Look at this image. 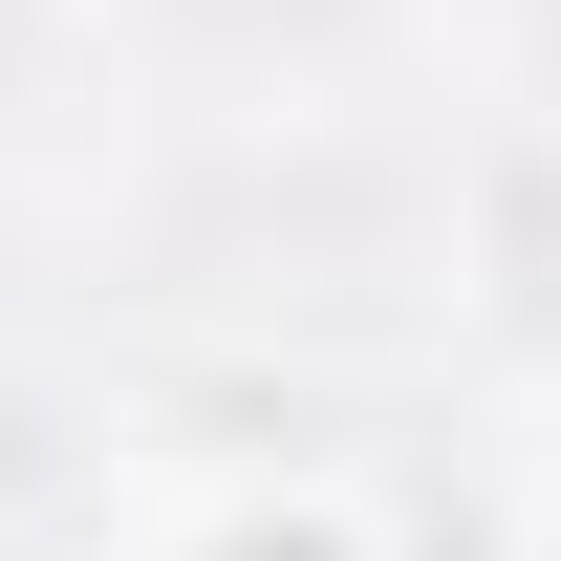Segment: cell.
<instances>
[{
    "mask_svg": "<svg viewBox=\"0 0 561 561\" xmlns=\"http://www.w3.org/2000/svg\"><path fill=\"white\" fill-rule=\"evenodd\" d=\"M216 561H324V540H216Z\"/></svg>",
    "mask_w": 561,
    "mask_h": 561,
    "instance_id": "6da1fadb",
    "label": "cell"
}]
</instances>
